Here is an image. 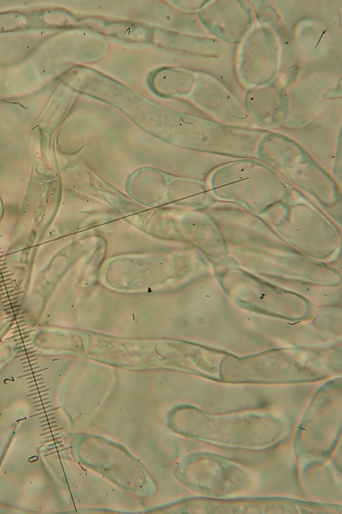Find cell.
I'll use <instances>...</instances> for the list:
<instances>
[{
  "label": "cell",
  "mask_w": 342,
  "mask_h": 514,
  "mask_svg": "<svg viewBox=\"0 0 342 514\" xmlns=\"http://www.w3.org/2000/svg\"><path fill=\"white\" fill-rule=\"evenodd\" d=\"M127 194L137 203L157 210L179 214L202 208L209 192L200 181L141 167L125 180Z\"/></svg>",
  "instance_id": "6da1fadb"
},
{
  "label": "cell",
  "mask_w": 342,
  "mask_h": 514,
  "mask_svg": "<svg viewBox=\"0 0 342 514\" xmlns=\"http://www.w3.org/2000/svg\"><path fill=\"white\" fill-rule=\"evenodd\" d=\"M85 182L81 187L83 193L108 206L117 215L133 226L138 224L148 211L127 193L124 194L95 174L91 169H83Z\"/></svg>",
  "instance_id": "7a4b0ae2"
}]
</instances>
